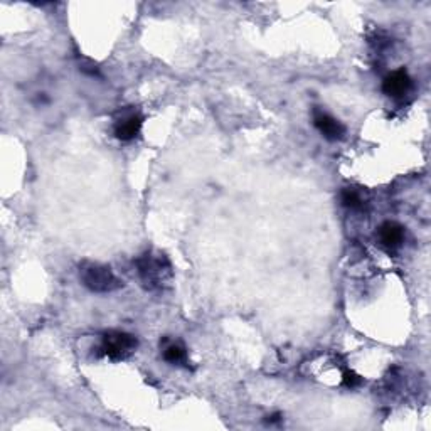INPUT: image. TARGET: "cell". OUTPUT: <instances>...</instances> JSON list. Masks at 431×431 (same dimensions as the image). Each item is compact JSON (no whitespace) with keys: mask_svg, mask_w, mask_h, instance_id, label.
<instances>
[{"mask_svg":"<svg viewBox=\"0 0 431 431\" xmlns=\"http://www.w3.org/2000/svg\"><path fill=\"white\" fill-rule=\"evenodd\" d=\"M313 125L315 128H317L318 132L331 142L341 140V138H344L346 135L344 125L321 108L313 110Z\"/></svg>","mask_w":431,"mask_h":431,"instance_id":"obj_4","label":"cell"},{"mask_svg":"<svg viewBox=\"0 0 431 431\" xmlns=\"http://www.w3.org/2000/svg\"><path fill=\"white\" fill-rule=\"evenodd\" d=\"M142 123H143V118L140 115L137 113L123 115L122 118H118L117 122H115V127H113L115 137L122 142L133 140V138L140 133Z\"/></svg>","mask_w":431,"mask_h":431,"instance_id":"obj_6","label":"cell"},{"mask_svg":"<svg viewBox=\"0 0 431 431\" xmlns=\"http://www.w3.org/2000/svg\"><path fill=\"white\" fill-rule=\"evenodd\" d=\"M411 86H413V81H411V76L407 74L406 69L393 71L391 74H388L383 81L384 95L391 96V98H401V96H405L406 93L411 90Z\"/></svg>","mask_w":431,"mask_h":431,"instance_id":"obj_5","label":"cell"},{"mask_svg":"<svg viewBox=\"0 0 431 431\" xmlns=\"http://www.w3.org/2000/svg\"><path fill=\"white\" fill-rule=\"evenodd\" d=\"M265 421L268 425H276V423H281V421H284V416H281L280 413H273V415H268Z\"/></svg>","mask_w":431,"mask_h":431,"instance_id":"obj_11","label":"cell"},{"mask_svg":"<svg viewBox=\"0 0 431 431\" xmlns=\"http://www.w3.org/2000/svg\"><path fill=\"white\" fill-rule=\"evenodd\" d=\"M342 384H344L346 388H358L363 384V378L358 376V374L354 373V370H346L344 376H342Z\"/></svg>","mask_w":431,"mask_h":431,"instance_id":"obj_10","label":"cell"},{"mask_svg":"<svg viewBox=\"0 0 431 431\" xmlns=\"http://www.w3.org/2000/svg\"><path fill=\"white\" fill-rule=\"evenodd\" d=\"M135 266L143 289L150 291H160L172 284V265H170L165 254L147 251L137 259Z\"/></svg>","mask_w":431,"mask_h":431,"instance_id":"obj_1","label":"cell"},{"mask_svg":"<svg viewBox=\"0 0 431 431\" xmlns=\"http://www.w3.org/2000/svg\"><path fill=\"white\" fill-rule=\"evenodd\" d=\"M80 280L88 290L95 291V294H110V291H117L123 286V281H120L118 276L108 266L93 261L81 263Z\"/></svg>","mask_w":431,"mask_h":431,"instance_id":"obj_2","label":"cell"},{"mask_svg":"<svg viewBox=\"0 0 431 431\" xmlns=\"http://www.w3.org/2000/svg\"><path fill=\"white\" fill-rule=\"evenodd\" d=\"M138 347V341L132 333L127 332H106L103 337H101V346L100 350L101 354L106 355V358L113 359V360H122L127 359L133 352L137 350Z\"/></svg>","mask_w":431,"mask_h":431,"instance_id":"obj_3","label":"cell"},{"mask_svg":"<svg viewBox=\"0 0 431 431\" xmlns=\"http://www.w3.org/2000/svg\"><path fill=\"white\" fill-rule=\"evenodd\" d=\"M341 202H342V206L349 207V209H360V207L364 206L363 194L350 187L344 189V191L341 192Z\"/></svg>","mask_w":431,"mask_h":431,"instance_id":"obj_9","label":"cell"},{"mask_svg":"<svg viewBox=\"0 0 431 431\" xmlns=\"http://www.w3.org/2000/svg\"><path fill=\"white\" fill-rule=\"evenodd\" d=\"M378 239L381 243V246L389 249V251L398 249L403 244V241H405V228L395 221L384 222L378 231Z\"/></svg>","mask_w":431,"mask_h":431,"instance_id":"obj_7","label":"cell"},{"mask_svg":"<svg viewBox=\"0 0 431 431\" xmlns=\"http://www.w3.org/2000/svg\"><path fill=\"white\" fill-rule=\"evenodd\" d=\"M164 359L170 364H184L187 363V350H185V347L182 344L175 342V344H170L165 347Z\"/></svg>","mask_w":431,"mask_h":431,"instance_id":"obj_8","label":"cell"}]
</instances>
